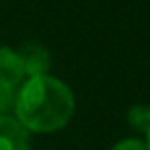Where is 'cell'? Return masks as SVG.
<instances>
[{
    "label": "cell",
    "instance_id": "8",
    "mask_svg": "<svg viewBox=\"0 0 150 150\" xmlns=\"http://www.w3.org/2000/svg\"><path fill=\"white\" fill-rule=\"evenodd\" d=\"M146 136H148V142H146V144H148V148H150V127H148V132H146Z\"/></svg>",
    "mask_w": 150,
    "mask_h": 150
},
{
    "label": "cell",
    "instance_id": "5",
    "mask_svg": "<svg viewBox=\"0 0 150 150\" xmlns=\"http://www.w3.org/2000/svg\"><path fill=\"white\" fill-rule=\"evenodd\" d=\"M127 123L134 132L146 134L150 127V107L148 105H134L127 111Z\"/></svg>",
    "mask_w": 150,
    "mask_h": 150
},
{
    "label": "cell",
    "instance_id": "6",
    "mask_svg": "<svg viewBox=\"0 0 150 150\" xmlns=\"http://www.w3.org/2000/svg\"><path fill=\"white\" fill-rule=\"evenodd\" d=\"M15 95H17V88H8L0 84V115L8 113L15 107Z\"/></svg>",
    "mask_w": 150,
    "mask_h": 150
},
{
    "label": "cell",
    "instance_id": "4",
    "mask_svg": "<svg viewBox=\"0 0 150 150\" xmlns=\"http://www.w3.org/2000/svg\"><path fill=\"white\" fill-rule=\"evenodd\" d=\"M23 78L25 70L19 52L11 47H0V84L8 88H19Z\"/></svg>",
    "mask_w": 150,
    "mask_h": 150
},
{
    "label": "cell",
    "instance_id": "3",
    "mask_svg": "<svg viewBox=\"0 0 150 150\" xmlns=\"http://www.w3.org/2000/svg\"><path fill=\"white\" fill-rule=\"evenodd\" d=\"M21 62H23V70L25 76H39V74H47L50 66H52V56L47 52L45 45L41 43H25L19 52Z\"/></svg>",
    "mask_w": 150,
    "mask_h": 150
},
{
    "label": "cell",
    "instance_id": "7",
    "mask_svg": "<svg viewBox=\"0 0 150 150\" xmlns=\"http://www.w3.org/2000/svg\"><path fill=\"white\" fill-rule=\"evenodd\" d=\"M111 150H150L146 142L138 140V138H127V140H121L117 142Z\"/></svg>",
    "mask_w": 150,
    "mask_h": 150
},
{
    "label": "cell",
    "instance_id": "2",
    "mask_svg": "<svg viewBox=\"0 0 150 150\" xmlns=\"http://www.w3.org/2000/svg\"><path fill=\"white\" fill-rule=\"evenodd\" d=\"M0 150H31L29 129L8 113L0 115Z\"/></svg>",
    "mask_w": 150,
    "mask_h": 150
},
{
    "label": "cell",
    "instance_id": "1",
    "mask_svg": "<svg viewBox=\"0 0 150 150\" xmlns=\"http://www.w3.org/2000/svg\"><path fill=\"white\" fill-rule=\"evenodd\" d=\"M13 109L17 119L29 132L50 134L68 125L76 101L66 82L50 74H39L27 78V82L17 91Z\"/></svg>",
    "mask_w": 150,
    "mask_h": 150
}]
</instances>
